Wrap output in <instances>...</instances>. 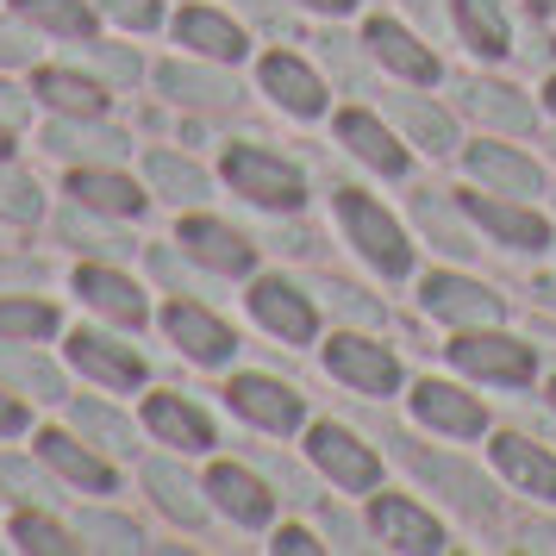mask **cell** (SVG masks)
I'll list each match as a JSON object with an SVG mask.
<instances>
[{
    "label": "cell",
    "instance_id": "1",
    "mask_svg": "<svg viewBox=\"0 0 556 556\" xmlns=\"http://www.w3.org/2000/svg\"><path fill=\"white\" fill-rule=\"evenodd\" d=\"M338 219L351 226V238H356V251L369 256L376 269H388V276H406V263H413V251H406V238H401V226L381 213L376 201H363L356 188H344L338 194Z\"/></svg>",
    "mask_w": 556,
    "mask_h": 556
},
{
    "label": "cell",
    "instance_id": "2",
    "mask_svg": "<svg viewBox=\"0 0 556 556\" xmlns=\"http://www.w3.org/2000/svg\"><path fill=\"white\" fill-rule=\"evenodd\" d=\"M226 176L263 206H301V176H294L288 163H276V156H263V151H231Z\"/></svg>",
    "mask_w": 556,
    "mask_h": 556
},
{
    "label": "cell",
    "instance_id": "3",
    "mask_svg": "<svg viewBox=\"0 0 556 556\" xmlns=\"http://www.w3.org/2000/svg\"><path fill=\"white\" fill-rule=\"evenodd\" d=\"M231 406H238L244 419H256V426H269V431L301 426V401H294L281 381H269V376H238L231 381Z\"/></svg>",
    "mask_w": 556,
    "mask_h": 556
},
{
    "label": "cell",
    "instance_id": "4",
    "mask_svg": "<svg viewBox=\"0 0 556 556\" xmlns=\"http://www.w3.org/2000/svg\"><path fill=\"white\" fill-rule=\"evenodd\" d=\"M313 463H319L331 481H344V488H376V456L363 451L351 431H338V426L313 431Z\"/></svg>",
    "mask_w": 556,
    "mask_h": 556
},
{
    "label": "cell",
    "instance_id": "5",
    "mask_svg": "<svg viewBox=\"0 0 556 556\" xmlns=\"http://www.w3.org/2000/svg\"><path fill=\"white\" fill-rule=\"evenodd\" d=\"M331 376L356 381L363 394H388V388L401 381V369H394V356L376 351V344H363V338H338V344H331Z\"/></svg>",
    "mask_w": 556,
    "mask_h": 556
},
{
    "label": "cell",
    "instance_id": "6",
    "mask_svg": "<svg viewBox=\"0 0 556 556\" xmlns=\"http://www.w3.org/2000/svg\"><path fill=\"white\" fill-rule=\"evenodd\" d=\"M413 413L426 419V426L438 431H456V438H476L488 419H481V406L469 401V394H456V388H444V381H426L419 394H413Z\"/></svg>",
    "mask_w": 556,
    "mask_h": 556
},
{
    "label": "cell",
    "instance_id": "7",
    "mask_svg": "<svg viewBox=\"0 0 556 556\" xmlns=\"http://www.w3.org/2000/svg\"><path fill=\"white\" fill-rule=\"evenodd\" d=\"M426 301H431L438 319H456V326H481V319H494V313H501V301H494L488 288L456 281V276H431L426 281Z\"/></svg>",
    "mask_w": 556,
    "mask_h": 556
},
{
    "label": "cell",
    "instance_id": "8",
    "mask_svg": "<svg viewBox=\"0 0 556 556\" xmlns=\"http://www.w3.org/2000/svg\"><path fill=\"white\" fill-rule=\"evenodd\" d=\"M251 306H256V319L269 331H281L288 344H301V338H313V306L288 288V281H256V294H251Z\"/></svg>",
    "mask_w": 556,
    "mask_h": 556
},
{
    "label": "cell",
    "instance_id": "9",
    "mask_svg": "<svg viewBox=\"0 0 556 556\" xmlns=\"http://www.w3.org/2000/svg\"><path fill=\"white\" fill-rule=\"evenodd\" d=\"M456 363L476 369V376H494V381H526L531 376V351L513 344V338H463V344H456Z\"/></svg>",
    "mask_w": 556,
    "mask_h": 556
},
{
    "label": "cell",
    "instance_id": "10",
    "mask_svg": "<svg viewBox=\"0 0 556 556\" xmlns=\"http://www.w3.org/2000/svg\"><path fill=\"white\" fill-rule=\"evenodd\" d=\"M169 338H176L188 356H201V363H226L231 356V331L213 319V313H201V306H169Z\"/></svg>",
    "mask_w": 556,
    "mask_h": 556
},
{
    "label": "cell",
    "instance_id": "11",
    "mask_svg": "<svg viewBox=\"0 0 556 556\" xmlns=\"http://www.w3.org/2000/svg\"><path fill=\"white\" fill-rule=\"evenodd\" d=\"M181 244H188V251L201 256V263L226 269V276H244V269H251V244H244L238 231H226L219 219H188Z\"/></svg>",
    "mask_w": 556,
    "mask_h": 556
},
{
    "label": "cell",
    "instance_id": "12",
    "mask_svg": "<svg viewBox=\"0 0 556 556\" xmlns=\"http://www.w3.org/2000/svg\"><path fill=\"white\" fill-rule=\"evenodd\" d=\"M263 88H269V94H276L288 113H301V119L326 106V88H319V76H313V70H301L294 56H269V63H263Z\"/></svg>",
    "mask_w": 556,
    "mask_h": 556
},
{
    "label": "cell",
    "instance_id": "13",
    "mask_svg": "<svg viewBox=\"0 0 556 556\" xmlns=\"http://www.w3.org/2000/svg\"><path fill=\"white\" fill-rule=\"evenodd\" d=\"M338 144H351V151L363 156L369 169H381V176H401V169H406L401 144H394L369 113H344V119H338Z\"/></svg>",
    "mask_w": 556,
    "mask_h": 556
},
{
    "label": "cell",
    "instance_id": "14",
    "mask_svg": "<svg viewBox=\"0 0 556 556\" xmlns=\"http://www.w3.org/2000/svg\"><path fill=\"white\" fill-rule=\"evenodd\" d=\"M70 356H76L94 381H106V388H131V381L144 376V369H138V356L119 351L113 338H94V331H81L76 344H70Z\"/></svg>",
    "mask_w": 556,
    "mask_h": 556
},
{
    "label": "cell",
    "instance_id": "15",
    "mask_svg": "<svg viewBox=\"0 0 556 556\" xmlns=\"http://www.w3.org/2000/svg\"><path fill=\"white\" fill-rule=\"evenodd\" d=\"M376 531L388 538V544H401V551H444V531L406 501H381L376 506Z\"/></svg>",
    "mask_w": 556,
    "mask_h": 556
},
{
    "label": "cell",
    "instance_id": "16",
    "mask_svg": "<svg viewBox=\"0 0 556 556\" xmlns=\"http://www.w3.org/2000/svg\"><path fill=\"white\" fill-rule=\"evenodd\" d=\"M206 494H219V506H226L231 519H244V526H263V519H269V494H263V481H251L244 469H231V463L213 469Z\"/></svg>",
    "mask_w": 556,
    "mask_h": 556
},
{
    "label": "cell",
    "instance_id": "17",
    "mask_svg": "<svg viewBox=\"0 0 556 556\" xmlns=\"http://www.w3.org/2000/svg\"><path fill=\"white\" fill-rule=\"evenodd\" d=\"M369 45H376V56L394 70V76H406V81H431V76H438L431 51H419V45H413L394 20H376V26H369Z\"/></svg>",
    "mask_w": 556,
    "mask_h": 556
},
{
    "label": "cell",
    "instance_id": "18",
    "mask_svg": "<svg viewBox=\"0 0 556 556\" xmlns=\"http://www.w3.org/2000/svg\"><path fill=\"white\" fill-rule=\"evenodd\" d=\"M469 169H476L481 181H494V188H506V194H538V188H544V176L531 169L526 156L501 151V144H476V151H469Z\"/></svg>",
    "mask_w": 556,
    "mask_h": 556
},
{
    "label": "cell",
    "instance_id": "19",
    "mask_svg": "<svg viewBox=\"0 0 556 556\" xmlns=\"http://www.w3.org/2000/svg\"><path fill=\"white\" fill-rule=\"evenodd\" d=\"M494 456H501V469L519 481V488H531V494L556 501V463L544 451H531L526 438H494Z\"/></svg>",
    "mask_w": 556,
    "mask_h": 556
},
{
    "label": "cell",
    "instance_id": "20",
    "mask_svg": "<svg viewBox=\"0 0 556 556\" xmlns=\"http://www.w3.org/2000/svg\"><path fill=\"white\" fill-rule=\"evenodd\" d=\"M76 288H81V301H94L113 319H144V294L126 276H113V269H81Z\"/></svg>",
    "mask_w": 556,
    "mask_h": 556
},
{
    "label": "cell",
    "instance_id": "21",
    "mask_svg": "<svg viewBox=\"0 0 556 556\" xmlns=\"http://www.w3.org/2000/svg\"><path fill=\"white\" fill-rule=\"evenodd\" d=\"M469 213H476L494 238H506V244H526V251H531V244H544V219H538V213L501 206V201H488V194H469Z\"/></svg>",
    "mask_w": 556,
    "mask_h": 556
},
{
    "label": "cell",
    "instance_id": "22",
    "mask_svg": "<svg viewBox=\"0 0 556 556\" xmlns=\"http://www.w3.org/2000/svg\"><path fill=\"white\" fill-rule=\"evenodd\" d=\"M151 431L156 438H169V444H194V451L213 444V426H206L194 406H181L176 394H156L151 401Z\"/></svg>",
    "mask_w": 556,
    "mask_h": 556
},
{
    "label": "cell",
    "instance_id": "23",
    "mask_svg": "<svg viewBox=\"0 0 556 556\" xmlns=\"http://www.w3.org/2000/svg\"><path fill=\"white\" fill-rule=\"evenodd\" d=\"M181 38H188L194 51H206V56H238L244 51V31L231 26V20H219V13H206V7H188V13H181Z\"/></svg>",
    "mask_w": 556,
    "mask_h": 556
},
{
    "label": "cell",
    "instance_id": "24",
    "mask_svg": "<svg viewBox=\"0 0 556 556\" xmlns=\"http://www.w3.org/2000/svg\"><path fill=\"white\" fill-rule=\"evenodd\" d=\"M456 20H463V38H469L481 56L506 51V13L494 0H456Z\"/></svg>",
    "mask_w": 556,
    "mask_h": 556
},
{
    "label": "cell",
    "instance_id": "25",
    "mask_svg": "<svg viewBox=\"0 0 556 556\" xmlns=\"http://www.w3.org/2000/svg\"><path fill=\"white\" fill-rule=\"evenodd\" d=\"M469 113H481L488 126H506V131L531 126V106L519 101L513 88H494V81H469Z\"/></svg>",
    "mask_w": 556,
    "mask_h": 556
},
{
    "label": "cell",
    "instance_id": "26",
    "mask_svg": "<svg viewBox=\"0 0 556 556\" xmlns=\"http://www.w3.org/2000/svg\"><path fill=\"white\" fill-rule=\"evenodd\" d=\"M163 88L176 94V101H194V106H226L238 88L226 76H206V70H188V63H169L163 70Z\"/></svg>",
    "mask_w": 556,
    "mask_h": 556
},
{
    "label": "cell",
    "instance_id": "27",
    "mask_svg": "<svg viewBox=\"0 0 556 556\" xmlns=\"http://www.w3.org/2000/svg\"><path fill=\"white\" fill-rule=\"evenodd\" d=\"M20 13L38 20L45 31H63V38H94V13L81 0H20Z\"/></svg>",
    "mask_w": 556,
    "mask_h": 556
},
{
    "label": "cell",
    "instance_id": "28",
    "mask_svg": "<svg viewBox=\"0 0 556 556\" xmlns=\"http://www.w3.org/2000/svg\"><path fill=\"white\" fill-rule=\"evenodd\" d=\"M38 94L51 106H63V113H101V101H106L94 81L70 76V70H45V76H38Z\"/></svg>",
    "mask_w": 556,
    "mask_h": 556
},
{
    "label": "cell",
    "instance_id": "29",
    "mask_svg": "<svg viewBox=\"0 0 556 556\" xmlns=\"http://www.w3.org/2000/svg\"><path fill=\"white\" fill-rule=\"evenodd\" d=\"M45 144L63 151V156H119L126 151V138H119V131H101V126H51Z\"/></svg>",
    "mask_w": 556,
    "mask_h": 556
},
{
    "label": "cell",
    "instance_id": "30",
    "mask_svg": "<svg viewBox=\"0 0 556 556\" xmlns=\"http://www.w3.org/2000/svg\"><path fill=\"white\" fill-rule=\"evenodd\" d=\"M144 481L156 488V501H163V513H176V519H188V526L201 519V494L188 488V476H181L176 463H151V469H144Z\"/></svg>",
    "mask_w": 556,
    "mask_h": 556
},
{
    "label": "cell",
    "instance_id": "31",
    "mask_svg": "<svg viewBox=\"0 0 556 556\" xmlns=\"http://www.w3.org/2000/svg\"><path fill=\"white\" fill-rule=\"evenodd\" d=\"M413 463H419V476L426 481H438V488H456V501L469 506V513H488V488H481L463 463H438V456H426V451H413Z\"/></svg>",
    "mask_w": 556,
    "mask_h": 556
},
{
    "label": "cell",
    "instance_id": "32",
    "mask_svg": "<svg viewBox=\"0 0 556 556\" xmlns=\"http://www.w3.org/2000/svg\"><path fill=\"white\" fill-rule=\"evenodd\" d=\"M70 188H76L88 206H101V213H138V201H144L126 176H94V169H88V176H76Z\"/></svg>",
    "mask_w": 556,
    "mask_h": 556
},
{
    "label": "cell",
    "instance_id": "33",
    "mask_svg": "<svg viewBox=\"0 0 556 556\" xmlns=\"http://www.w3.org/2000/svg\"><path fill=\"white\" fill-rule=\"evenodd\" d=\"M38 451L51 456V463H56V469H63L70 481H81V488H113V476H106V463H94V456H81L76 444H70V438H56V431L45 438V444H38Z\"/></svg>",
    "mask_w": 556,
    "mask_h": 556
},
{
    "label": "cell",
    "instance_id": "34",
    "mask_svg": "<svg viewBox=\"0 0 556 556\" xmlns=\"http://www.w3.org/2000/svg\"><path fill=\"white\" fill-rule=\"evenodd\" d=\"M144 169H151V181L163 188V194H169V201H201V194H206V181H201V169H194V163H176V156H151Z\"/></svg>",
    "mask_w": 556,
    "mask_h": 556
},
{
    "label": "cell",
    "instance_id": "35",
    "mask_svg": "<svg viewBox=\"0 0 556 556\" xmlns=\"http://www.w3.org/2000/svg\"><path fill=\"white\" fill-rule=\"evenodd\" d=\"M56 313L45 301H0V338H45Z\"/></svg>",
    "mask_w": 556,
    "mask_h": 556
},
{
    "label": "cell",
    "instance_id": "36",
    "mask_svg": "<svg viewBox=\"0 0 556 556\" xmlns=\"http://www.w3.org/2000/svg\"><path fill=\"white\" fill-rule=\"evenodd\" d=\"M81 531L101 544V551H144V538H138V526H126V519H113V513H88L81 519Z\"/></svg>",
    "mask_w": 556,
    "mask_h": 556
},
{
    "label": "cell",
    "instance_id": "37",
    "mask_svg": "<svg viewBox=\"0 0 556 556\" xmlns=\"http://www.w3.org/2000/svg\"><path fill=\"white\" fill-rule=\"evenodd\" d=\"M401 113H406V126L419 131V144H431V151H451L456 144V131H451L444 113H431V106H419V101H401Z\"/></svg>",
    "mask_w": 556,
    "mask_h": 556
},
{
    "label": "cell",
    "instance_id": "38",
    "mask_svg": "<svg viewBox=\"0 0 556 556\" xmlns=\"http://www.w3.org/2000/svg\"><path fill=\"white\" fill-rule=\"evenodd\" d=\"M13 538H20L26 551H45V556H63V551H76V544H70V538H63V531H56L51 519H20V526H13Z\"/></svg>",
    "mask_w": 556,
    "mask_h": 556
},
{
    "label": "cell",
    "instance_id": "39",
    "mask_svg": "<svg viewBox=\"0 0 556 556\" xmlns=\"http://www.w3.org/2000/svg\"><path fill=\"white\" fill-rule=\"evenodd\" d=\"M0 213H7V219H38V194H31V181L0 176Z\"/></svg>",
    "mask_w": 556,
    "mask_h": 556
},
{
    "label": "cell",
    "instance_id": "40",
    "mask_svg": "<svg viewBox=\"0 0 556 556\" xmlns=\"http://www.w3.org/2000/svg\"><path fill=\"white\" fill-rule=\"evenodd\" d=\"M101 7L119 20V26H131V31H151L156 26V0H101Z\"/></svg>",
    "mask_w": 556,
    "mask_h": 556
},
{
    "label": "cell",
    "instance_id": "41",
    "mask_svg": "<svg viewBox=\"0 0 556 556\" xmlns=\"http://www.w3.org/2000/svg\"><path fill=\"white\" fill-rule=\"evenodd\" d=\"M76 419H81L88 431H101L106 444H119V451H126V426H119V419H113L106 406H76Z\"/></svg>",
    "mask_w": 556,
    "mask_h": 556
},
{
    "label": "cell",
    "instance_id": "42",
    "mask_svg": "<svg viewBox=\"0 0 556 556\" xmlns=\"http://www.w3.org/2000/svg\"><path fill=\"white\" fill-rule=\"evenodd\" d=\"M7 376H20V381H31L45 401H56V376L51 369H38V363H7Z\"/></svg>",
    "mask_w": 556,
    "mask_h": 556
},
{
    "label": "cell",
    "instance_id": "43",
    "mask_svg": "<svg viewBox=\"0 0 556 556\" xmlns=\"http://www.w3.org/2000/svg\"><path fill=\"white\" fill-rule=\"evenodd\" d=\"M20 56H31V45L13 26H0V63H20Z\"/></svg>",
    "mask_w": 556,
    "mask_h": 556
},
{
    "label": "cell",
    "instance_id": "44",
    "mask_svg": "<svg viewBox=\"0 0 556 556\" xmlns=\"http://www.w3.org/2000/svg\"><path fill=\"white\" fill-rule=\"evenodd\" d=\"M276 551H281V556H294V551L306 556V551H319V544H313L306 531H281V538H276Z\"/></svg>",
    "mask_w": 556,
    "mask_h": 556
},
{
    "label": "cell",
    "instance_id": "45",
    "mask_svg": "<svg viewBox=\"0 0 556 556\" xmlns=\"http://www.w3.org/2000/svg\"><path fill=\"white\" fill-rule=\"evenodd\" d=\"M20 426H26V413H20V406L0 394V431H20Z\"/></svg>",
    "mask_w": 556,
    "mask_h": 556
},
{
    "label": "cell",
    "instance_id": "46",
    "mask_svg": "<svg viewBox=\"0 0 556 556\" xmlns=\"http://www.w3.org/2000/svg\"><path fill=\"white\" fill-rule=\"evenodd\" d=\"M526 544H531V551H556V531L538 526V531H526Z\"/></svg>",
    "mask_w": 556,
    "mask_h": 556
},
{
    "label": "cell",
    "instance_id": "47",
    "mask_svg": "<svg viewBox=\"0 0 556 556\" xmlns=\"http://www.w3.org/2000/svg\"><path fill=\"white\" fill-rule=\"evenodd\" d=\"M306 7H319V13H344V7H356V0H306Z\"/></svg>",
    "mask_w": 556,
    "mask_h": 556
},
{
    "label": "cell",
    "instance_id": "48",
    "mask_svg": "<svg viewBox=\"0 0 556 556\" xmlns=\"http://www.w3.org/2000/svg\"><path fill=\"white\" fill-rule=\"evenodd\" d=\"M531 7H538V13H544V7H551V0H531Z\"/></svg>",
    "mask_w": 556,
    "mask_h": 556
},
{
    "label": "cell",
    "instance_id": "49",
    "mask_svg": "<svg viewBox=\"0 0 556 556\" xmlns=\"http://www.w3.org/2000/svg\"><path fill=\"white\" fill-rule=\"evenodd\" d=\"M0 156H7V131H0Z\"/></svg>",
    "mask_w": 556,
    "mask_h": 556
},
{
    "label": "cell",
    "instance_id": "50",
    "mask_svg": "<svg viewBox=\"0 0 556 556\" xmlns=\"http://www.w3.org/2000/svg\"><path fill=\"white\" fill-rule=\"evenodd\" d=\"M551 106H556V81H551Z\"/></svg>",
    "mask_w": 556,
    "mask_h": 556
}]
</instances>
